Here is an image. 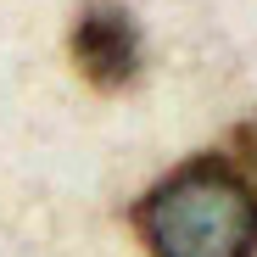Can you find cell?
<instances>
[{
	"label": "cell",
	"mask_w": 257,
	"mask_h": 257,
	"mask_svg": "<svg viewBox=\"0 0 257 257\" xmlns=\"http://www.w3.org/2000/svg\"><path fill=\"white\" fill-rule=\"evenodd\" d=\"M128 224L151 257H257V196L235 162L212 151L157 179Z\"/></svg>",
	"instance_id": "6da1fadb"
},
{
	"label": "cell",
	"mask_w": 257,
	"mask_h": 257,
	"mask_svg": "<svg viewBox=\"0 0 257 257\" xmlns=\"http://www.w3.org/2000/svg\"><path fill=\"white\" fill-rule=\"evenodd\" d=\"M73 62L95 90H128L140 73V28L117 0H90L73 23Z\"/></svg>",
	"instance_id": "7a4b0ae2"
},
{
	"label": "cell",
	"mask_w": 257,
	"mask_h": 257,
	"mask_svg": "<svg viewBox=\"0 0 257 257\" xmlns=\"http://www.w3.org/2000/svg\"><path fill=\"white\" fill-rule=\"evenodd\" d=\"M235 151H229V162H235V174L251 185V196H257V117L251 123H240L235 128V140H229Z\"/></svg>",
	"instance_id": "3957f363"
}]
</instances>
